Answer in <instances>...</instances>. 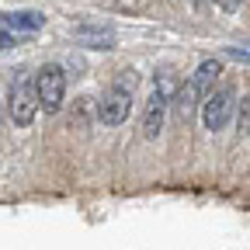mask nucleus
Wrapping results in <instances>:
<instances>
[{
  "instance_id": "1",
  "label": "nucleus",
  "mask_w": 250,
  "mask_h": 250,
  "mask_svg": "<svg viewBox=\"0 0 250 250\" xmlns=\"http://www.w3.org/2000/svg\"><path fill=\"white\" fill-rule=\"evenodd\" d=\"M136 83H139L136 70H122V73L115 77V83L104 90V98L98 101V122H101V125L115 129V125H122L125 118H129V111H132V94H136Z\"/></svg>"
},
{
  "instance_id": "2",
  "label": "nucleus",
  "mask_w": 250,
  "mask_h": 250,
  "mask_svg": "<svg viewBox=\"0 0 250 250\" xmlns=\"http://www.w3.org/2000/svg\"><path fill=\"white\" fill-rule=\"evenodd\" d=\"M35 98H39V108L45 115H56L62 108V101H66V73H62V66H56V62H49V66H42L35 73Z\"/></svg>"
},
{
  "instance_id": "3",
  "label": "nucleus",
  "mask_w": 250,
  "mask_h": 250,
  "mask_svg": "<svg viewBox=\"0 0 250 250\" xmlns=\"http://www.w3.org/2000/svg\"><path fill=\"white\" fill-rule=\"evenodd\" d=\"M170 90H174V80L164 77L160 87H153L149 101H146V111H143V136L146 139H156L164 132V118H167V104H170Z\"/></svg>"
},
{
  "instance_id": "4",
  "label": "nucleus",
  "mask_w": 250,
  "mask_h": 250,
  "mask_svg": "<svg viewBox=\"0 0 250 250\" xmlns=\"http://www.w3.org/2000/svg\"><path fill=\"white\" fill-rule=\"evenodd\" d=\"M233 98H236L233 87H219V90H208L205 94V101H202V122H205L208 132L226 129V122L233 115V104H236Z\"/></svg>"
},
{
  "instance_id": "5",
  "label": "nucleus",
  "mask_w": 250,
  "mask_h": 250,
  "mask_svg": "<svg viewBox=\"0 0 250 250\" xmlns=\"http://www.w3.org/2000/svg\"><path fill=\"white\" fill-rule=\"evenodd\" d=\"M7 108H11V118L21 125V129H24V125H31V122H35V115H39V98H35V87H31V83H14Z\"/></svg>"
},
{
  "instance_id": "6",
  "label": "nucleus",
  "mask_w": 250,
  "mask_h": 250,
  "mask_svg": "<svg viewBox=\"0 0 250 250\" xmlns=\"http://www.w3.org/2000/svg\"><path fill=\"white\" fill-rule=\"evenodd\" d=\"M219 73H223V66H219V59H205L202 66L195 70V77H191V87H195V94L205 101V94L215 87V80H219Z\"/></svg>"
},
{
  "instance_id": "7",
  "label": "nucleus",
  "mask_w": 250,
  "mask_h": 250,
  "mask_svg": "<svg viewBox=\"0 0 250 250\" xmlns=\"http://www.w3.org/2000/svg\"><path fill=\"white\" fill-rule=\"evenodd\" d=\"M174 98H177V115H181L184 122H188V118H191V115H195V108L202 104V98H198V94H195V87H191V80H188V83H184V87H181V90L174 94Z\"/></svg>"
},
{
  "instance_id": "8",
  "label": "nucleus",
  "mask_w": 250,
  "mask_h": 250,
  "mask_svg": "<svg viewBox=\"0 0 250 250\" xmlns=\"http://www.w3.org/2000/svg\"><path fill=\"white\" fill-rule=\"evenodd\" d=\"M7 24H11L14 31H39V28H42V14H35V11H21V14H11Z\"/></svg>"
},
{
  "instance_id": "9",
  "label": "nucleus",
  "mask_w": 250,
  "mask_h": 250,
  "mask_svg": "<svg viewBox=\"0 0 250 250\" xmlns=\"http://www.w3.org/2000/svg\"><path fill=\"white\" fill-rule=\"evenodd\" d=\"M236 125H240V132L250 136V94L240 101V111H236Z\"/></svg>"
},
{
  "instance_id": "10",
  "label": "nucleus",
  "mask_w": 250,
  "mask_h": 250,
  "mask_svg": "<svg viewBox=\"0 0 250 250\" xmlns=\"http://www.w3.org/2000/svg\"><path fill=\"white\" fill-rule=\"evenodd\" d=\"M215 4H219V7H223L226 14H236V11L243 7V0H215Z\"/></svg>"
},
{
  "instance_id": "11",
  "label": "nucleus",
  "mask_w": 250,
  "mask_h": 250,
  "mask_svg": "<svg viewBox=\"0 0 250 250\" xmlns=\"http://www.w3.org/2000/svg\"><path fill=\"white\" fill-rule=\"evenodd\" d=\"M229 56H236V59H243V62H250V52H243V49H229Z\"/></svg>"
},
{
  "instance_id": "12",
  "label": "nucleus",
  "mask_w": 250,
  "mask_h": 250,
  "mask_svg": "<svg viewBox=\"0 0 250 250\" xmlns=\"http://www.w3.org/2000/svg\"><path fill=\"white\" fill-rule=\"evenodd\" d=\"M11 45V35H0V49H7Z\"/></svg>"
}]
</instances>
